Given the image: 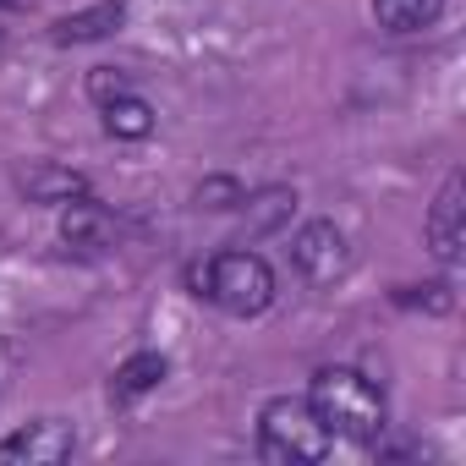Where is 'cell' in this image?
Returning a JSON list of instances; mask_svg holds the SVG:
<instances>
[{
	"label": "cell",
	"mask_w": 466,
	"mask_h": 466,
	"mask_svg": "<svg viewBox=\"0 0 466 466\" xmlns=\"http://www.w3.org/2000/svg\"><path fill=\"white\" fill-rule=\"evenodd\" d=\"M461 176H450L444 187H439V198H433V208H428V248H433V258L439 264H455L461 258Z\"/></svg>",
	"instance_id": "obj_6"
},
{
	"label": "cell",
	"mask_w": 466,
	"mask_h": 466,
	"mask_svg": "<svg viewBox=\"0 0 466 466\" xmlns=\"http://www.w3.org/2000/svg\"><path fill=\"white\" fill-rule=\"evenodd\" d=\"M198 297L214 302L219 313H237V319H258L269 302H275V269L258 258V253H214L203 269H198Z\"/></svg>",
	"instance_id": "obj_3"
},
{
	"label": "cell",
	"mask_w": 466,
	"mask_h": 466,
	"mask_svg": "<svg viewBox=\"0 0 466 466\" xmlns=\"http://www.w3.org/2000/svg\"><path fill=\"white\" fill-rule=\"evenodd\" d=\"M72 455H77V428L61 417H39L12 439H0V466H61Z\"/></svg>",
	"instance_id": "obj_5"
},
{
	"label": "cell",
	"mask_w": 466,
	"mask_h": 466,
	"mask_svg": "<svg viewBox=\"0 0 466 466\" xmlns=\"http://www.w3.org/2000/svg\"><path fill=\"white\" fill-rule=\"evenodd\" d=\"M237 208L253 219V230H275V225H286V219H291L297 192H286V187H269V192H258V198H248V192H242V203H237Z\"/></svg>",
	"instance_id": "obj_13"
},
{
	"label": "cell",
	"mask_w": 466,
	"mask_h": 466,
	"mask_svg": "<svg viewBox=\"0 0 466 466\" xmlns=\"http://www.w3.org/2000/svg\"><path fill=\"white\" fill-rule=\"evenodd\" d=\"M127 17V0H99L88 12H72L56 23V45H94V39H110Z\"/></svg>",
	"instance_id": "obj_8"
},
{
	"label": "cell",
	"mask_w": 466,
	"mask_h": 466,
	"mask_svg": "<svg viewBox=\"0 0 466 466\" xmlns=\"http://www.w3.org/2000/svg\"><path fill=\"white\" fill-rule=\"evenodd\" d=\"M61 237H66L72 248H83V253H99V248L116 242V219H110L105 203H94V198L83 192V198H72L66 214H61Z\"/></svg>",
	"instance_id": "obj_7"
},
{
	"label": "cell",
	"mask_w": 466,
	"mask_h": 466,
	"mask_svg": "<svg viewBox=\"0 0 466 466\" xmlns=\"http://www.w3.org/2000/svg\"><path fill=\"white\" fill-rule=\"evenodd\" d=\"M127 88H132V77H121V72H110V66L88 72V94H94V105H110V99L127 94Z\"/></svg>",
	"instance_id": "obj_14"
},
{
	"label": "cell",
	"mask_w": 466,
	"mask_h": 466,
	"mask_svg": "<svg viewBox=\"0 0 466 466\" xmlns=\"http://www.w3.org/2000/svg\"><path fill=\"white\" fill-rule=\"evenodd\" d=\"M17 187H23L34 203H56V208H66L72 198L88 192V181H83L77 170H61V165H28V170L17 176Z\"/></svg>",
	"instance_id": "obj_9"
},
{
	"label": "cell",
	"mask_w": 466,
	"mask_h": 466,
	"mask_svg": "<svg viewBox=\"0 0 466 466\" xmlns=\"http://www.w3.org/2000/svg\"><path fill=\"white\" fill-rule=\"evenodd\" d=\"M444 12V0H373V17L384 34H422Z\"/></svg>",
	"instance_id": "obj_12"
},
{
	"label": "cell",
	"mask_w": 466,
	"mask_h": 466,
	"mask_svg": "<svg viewBox=\"0 0 466 466\" xmlns=\"http://www.w3.org/2000/svg\"><path fill=\"white\" fill-rule=\"evenodd\" d=\"M329 444H335V433L302 395H275L258 411V455L269 466H313L329 455Z\"/></svg>",
	"instance_id": "obj_2"
},
{
	"label": "cell",
	"mask_w": 466,
	"mask_h": 466,
	"mask_svg": "<svg viewBox=\"0 0 466 466\" xmlns=\"http://www.w3.org/2000/svg\"><path fill=\"white\" fill-rule=\"evenodd\" d=\"M291 264L302 269V280L313 286H335L351 275V242H346V230L335 219H313L302 225L297 237H291Z\"/></svg>",
	"instance_id": "obj_4"
},
{
	"label": "cell",
	"mask_w": 466,
	"mask_h": 466,
	"mask_svg": "<svg viewBox=\"0 0 466 466\" xmlns=\"http://www.w3.org/2000/svg\"><path fill=\"white\" fill-rule=\"evenodd\" d=\"M308 406L324 417V428L335 439L351 444H379L384 433V395L373 379H362L357 368H324L308 390Z\"/></svg>",
	"instance_id": "obj_1"
},
{
	"label": "cell",
	"mask_w": 466,
	"mask_h": 466,
	"mask_svg": "<svg viewBox=\"0 0 466 466\" xmlns=\"http://www.w3.org/2000/svg\"><path fill=\"white\" fill-rule=\"evenodd\" d=\"M165 373H170V362H165L159 351H137V357H127V362L116 368V379H110V400H116V406H127V400H137V395L159 390V384H165Z\"/></svg>",
	"instance_id": "obj_10"
},
{
	"label": "cell",
	"mask_w": 466,
	"mask_h": 466,
	"mask_svg": "<svg viewBox=\"0 0 466 466\" xmlns=\"http://www.w3.org/2000/svg\"><path fill=\"white\" fill-rule=\"evenodd\" d=\"M198 203H203V208H237L242 192L230 187V181H203V187H198Z\"/></svg>",
	"instance_id": "obj_15"
},
{
	"label": "cell",
	"mask_w": 466,
	"mask_h": 466,
	"mask_svg": "<svg viewBox=\"0 0 466 466\" xmlns=\"http://www.w3.org/2000/svg\"><path fill=\"white\" fill-rule=\"evenodd\" d=\"M105 110V132L110 137H121V143H143L148 132H154V105L137 94V88H127V94H116L110 105H99Z\"/></svg>",
	"instance_id": "obj_11"
}]
</instances>
